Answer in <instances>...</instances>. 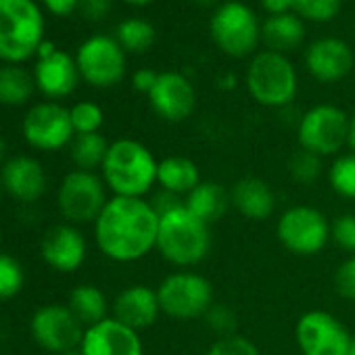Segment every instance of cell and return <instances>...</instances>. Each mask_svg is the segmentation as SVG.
I'll use <instances>...</instances> for the list:
<instances>
[{
    "mask_svg": "<svg viewBox=\"0 0 355 355\" xmlns=\"http://www.w3.org/2000/svg\"><path fill=\"white\" fill-rule=\"evenodd\" d=\"M157 184H161L165 193L187 197L201 184V171L197 163L189 157H180V155L165 157L159 161Z\"/></svg>",
    "mask_w": 355,
    "mask_h": 355,
    "instance_id": "obj_23",
    "label": "cell"
},
{
    "mask_svg": "<svg viewBox=\"0 0 355 355\" xmlns=\"http://www.w3.org/2000/svg\"><path fill=\"white\" fill-rule=\"evenodd\" d=\"M86 241L84 234L73 226H55L51 228L40 245L42 259L57 272H76L86 259Z\"/></svg>",
    "mask_w": 355,
    "mask_h": 355,
    "instance_id": "obj_20",
    "label": "cell"
},
{
    "mask_svg": "<svg viewBox=\"0 0 355 355\" xmlns=\"http://www.w3.org/2000/svg\"><path fill=\"white\" fill-rule=\"evenodd\" d=\"M261 7L270 15H280V13H288L295 7V0H261Z\"/></svg>",
    "mask_w": 355,
    "mask_h": 355,
    "instance_id": "obj_42",
    "label": "cell"
},
{
    "mask_svg": "<svg viewBox=\"0 0 355 355\" xmlns=\"http://www.w3.org/2000/svg\"><path fill=\"white\" fill-rule=\"evenodd\" d=\"M5 157H7V140L0 136V163L5 161Z\"/></svg>",
    "mask_w": 355,
    "mask_h": 355,
    "instance_id": "obj_44",
    "label": "cell"
},
{
    "mask_svg": "<svg viewBox=\"0 0 355 355\" xmlns=\"http://www.w3.org/2000/svg\"><path fill=\"white\" fill-rule=\"evenodd\" d=\"M32 336L34 340L51 353H67L80 349L84 338V324L73 315L67 305H44L32 318Z\"/></svg>",
    "mask_w": 355,
    "mask_h": 355,
    "instance_id": "obj_13",
    "label": "cell"
},
{
    "mask_svg": "<svg viewBox=\"0 0 355 355\" xmlns=\"http://www.w3.org/2000/svg\"><path fill=\"white\" fill-rule=\"evenodd\" d=\"M123 3H128V5H136V7H142V5L153 3V0H123Z\"/></svg>",
    "mask_w": 355,
    "mask_h": 355,
    "instance_id": "obj_45",
    "label": "cell"
},
{
    "mask_svg": "<svg viewBox=\"0 0 355 355\" xmlns=\"http://www.w3.org/2000/svg\"><path fill=\"white\" fill-rule=\"evenodd\" d=\"M347 355H355V336L351 338V345H349V351H347Z\"/></svg>",
    "mask_w": 355,
    "mask_h": 355,
    "instance_id": "obj_47",
    "label": "cell"
},
{
    "mask_svg": "<svg viewBox=\"0 0 355 355\" xmlns=\"http://www.w3.org/2000/svg\"><path fill=\"white\" fill-rule=\"evenodd\" d=\"M184 205L191 214H195L199 220L211 226L214 222L226 216L228 207L232 205V197L220 182L201 180V184L187 195Z\"/></svg>",
    "mask_w": 355,
    "mask_h": 355,
    "instance_id": "obj_24",
    "label": "cell"
},
{
    "mask_svg": "<svg viewBox=\"0 0 355 355\" xmlns=\"http://www.w3.org/2000/svg\"><path fill=\"white\" fill-rule=\"evenodd\" d=\"M46 9L53 13V15H61V17H67L71 15L76 9H80V0H44Z\"/></svg>",
    "mask_w": 355,
    "mask_h": 355,
    "instance_id": "obj_41",
    "label": "cell"
},
{
    "mask_svg": "<svg viewBox=\"0 0 355 355\" xmlns=\"http://www.w3.org/2000/svg\"><path fill=\"white\" fill-rule=\"evenodd\" d=\"M155 28L150 21L140 17H130L117 26L115 40L121 44L123 51L130 53H144L155 44Z\"/></svg>",
    "mask_w": 355,
    "mask_h": 355,
    "instance_id": "obj_29",
    "label": "cell"
},
{
    "mask_svg": "<svg viewBox=\"0 0 355 355\" xmlns=\"http://www.w3.org/2000/svg\"><path fill=\"white\" fill-rule=\"evenodd\" d=\"M148 103L159 117L178 123L193 115L197 105V92L184 73L163 71L159 73L157 84L148 92Z\"/></svg>",
    "mask_w": 355,
    "mask_h": 355,
    "instance_id": "obj_15",
    "label": "cell"
},
{
    "mask_svg": "<svg viewBox=\"0 0 355 355\" xmlns=\"http://www.w3.org/2000/svg\"><path fill=\"white\" fill-rule=\"evenodd\" d=\"M24 138L38 150H59L76 138L71 113L59 103L34 105L24 119Z\"/></svg>",
    "mask_w": 355,
    "mask_h": 355,
    "instance_id": "obj_14",
    "label": "cell"
},
{
    "mask_svg": "<svg viewBox=\"0 0 355 355\" xmlns=\"http://www.w3.org/2000/svg\"><path fill=\"white\" fill-rule=\"evenodd\" d=\"M334 288L343 299L355 301V255L347 257L336 274H334Z\"/></svg>",
    "mask_w": 355,
    "mask_h": 355,
    "instance_id": "obj_38",
    "label": "cell"
},
{
    "mask_svg": "<svg viewBox=\"0 0 355 355\" xmlns=\"http://www.w3.org/2000/svg\"><path fill=\"white\" fill-rule=\"evenodd\" d=\"M157 251L178 268H193L211 251V226L187 209V205L159 216Z\"/></svg>",
    "mask_w": 355,
    "mask_h": 355,
    "instance_id": "obj_3",
    "label": "cell"
},
{
    "mask_svg": "<svg viewBox=\"0 0 355 355\" xmlns=\"http://www.w3.org/2000/svg\"><path fill=\"white\" fill-rule=\"evenodd\" d=\"M305 65L318 82H340L353 69V51L340 38H318L315 42L309 44L305 53Z\"/></svg>",
    "mask_w": 355,
    "mask_h": 355,
    "instance_id": "obj_17",
    "label": "cell"
},
{
    "mask_svg": "<svg viewBox=\"0 0 355 355\" xmlns=\"http://www.w3.org/2000/svg\"><path fill=\"white\" fill-rule=\"evenodd\" d=\"M80 349L84 355H144L138 332L115 318L86 328Z\"/></svg>",
    "mask_w": 355,
    "mask_h": 355,
    "instance_id": "obj_16",
    "label": "cell"
},
{
    "mask_svg": "<svg viewBox=\"0 0 355 355\" xmlns=\"http://www.w3.org/2000/svg\"><path fill=\"white\" fill-rule=\"evenodd\" d=\"M101 169L105 184L115 193V197L142 199L157 182L159 161L142 142L119 138L109 144Z\"/></svg>",
    "mask_w": 355,
    "mask_h": 355,
    "instance_id": "obj_2",
    "label": "cell"
},
{
    "mask_svg": "<svg viewBox=\"0 0 355 355\" xmlns=\"http://www.w3.org/2000/svg\"><path fill=\"white\" fill-rule=\"evenodd\" d=\"M195 3L199 5V7H214L218 0H195Z\"/></svg>",
    "mask_w": 355,
    "mask_h": 355,
    "instance_id": "obj_46",
    "label": "cell"
},
{
    "mask_svg": "<svg viewBox=\"0 0 355 355\" xmlns=\"http://www.w3.org/2000/svg\"><path fill=\"white\" fill-rule=\"evenodd\" d=\"M353 334L330 311L313 309L299 318L295 340L303 355H347Z\"/></svg>",
    "mask_w": 355,
    "mask_h": 355,
    "instance_id": "obj_12",
    "label": "cell"
},
{
    "mask_svg": "<svg viewBox=\"0 0 355 355\" xmlns=\"http://www.w3.org/2000/svg\"><path fill=\"white\" fill-rule=\"evenodd\" d=\"M71 113V123H73V130L76 134H92V132H98V128L103 125V109L96 105V103H90V101H82L78 105H73L69 109Z\"/></svg>",
    "mask_w": 355,
    "mask_h": 355,
    "instance_id": "obj_33",
    "label": "cell"
},
{
    "mask_svg": "<svg viewBox=\"0 0 355 355\" xmlns=\"http://www.w3.org/2000/svg\"><path fill=\"white\" fill-rule=\"evenodd\" d=\"M0 187H3V182H0Z\"/></svg>",
    "mask_w": 355,
    "mask_h": 355,
    "instance_id": "obj_49",
    "label": "cell"
},
{
    "mask_svg": "<svg viewBox=\"0 0 355 355\" xmlns=\"http://www.w3.org/2000/svg\"><path fill=\"white\" fill-rule=\"evenodd\" d=\"M80 76L94 88H111L125 76V51L105 34L90 36L82 42L76 55Z\"/></svg>",
    "mask_w": 355,
    "mask_h": 355,
    "instance_id": "obj_11",
    "label": "cell"
},
{
    "mask_svg": "<svg viewBox=\"0 0 355 355\" xmlns=\"http://www.w3.org/2000/svg\"><path fill=\"white\" fill-rule=\"evenodd\" d=\"M205 355H259V349L243 334H228L220 336Z\"/></svg>",
    "mask_w": 355,
    "mask_h": 355,
    "instance_id": "obj_35",
    "label": "cell"
},
{
    "mask_svg": "<svg viewBox=\"0 0 355 355\" xmlns=\"http://www.w3.org/2000/svg\"><path fill=\"white\" fill-rule=\"evenodd\" d=\"M26 284L24 266L9 253L0 251V299H11L21 293Z\"/></svg>",
    "mask_w": 355,
    "mask_h": 355,
    "instance_id": "obj_31",
    "label": "cell"
},
{
    "mask_svg": "<svg viewBox=\"0 0 355 355\" xmlns=\"http://www.w3.org/2000/svg\"><path fill=\"white\" fill-rule=\"evenodd\" d=\"M305 38V26L297 13H280L270 15L261 26V40L268 51L274 53H288L295 51Z\"/></svg>",
    "mask_w": 355,
    "mask_h": 355,
    "instance_id": "obj_25",
    "label": "cell"
},
{
    "mask_svg": "<svg viewBox=\"0 0 355 355\" xmlns=\"http://www.w3.org/2000/svg\"><path fill=\"white\" fill-rule=\"evenodd\" d=\"M209 32L222 53L239 59L249 57L261 40V26L255 13L239 0H230L216 9Z\"/></svg>",
    "mask_w": 355,
    "mask_h": 355,
    "instance_id": "obj_7",
    "label": "cell"
},
{
    "mask_svg": "<svg viewBox=\"0 0 355 355\" xmlns=\"http://www.w3.org/2000/svg\"><path fill=\"white\" fill-rule=\"evenodd\" d=\"M105 187V180H101L94 171H69L63 178L57 197L61 214L73 224L96 222V218L107 205Z\"/></svg>",
    "mask_w": 355,
    "mask_h": 355,
    "instance_id": "obj_10",
    "label": "cell"
},
{
    "mask_svg": "<svg viewBox=\"0 0 355 355\" xmlns=\"http://www.w3.org/2000/svg\"><path fill=\"white\" fill-rule=\"evenodd\" d=\"M67 307L73 311V315L86 326H94L103 320H107V297L105 293L94 284H80L71 291Z\"/></svg>",
    "mask_w": 355,
    "mask_h": 355,
    "instance_id": "obj_26",
    "label": "cell"
},
{
    "mask_svg": "<svg viewBox=\"0 0 355 355\" xmlns=\"http://www.w3.org/2000/svg\"><path fill=\"white\" fill-rule=\"evenodd\" d=\"M107 150L109 142L101 132L76 134V138L71 140V161L78 165V169L84 171H94L96 167H103Z\"/></svg>",
    "mask_w": 355,
    "mask_h": 355,
    "instance_id": "obj_28",
    "label": "cell"
},
{
    "mask_svg": "<svg viewBox=\"0 0 355 355\" xmlns=\"http://www.w3.org/2000/svg\"><path fill=\"white\" fill-rule=\"evenodd\" d=\"M157 78H159V73L153 71V69H138V71L134 73V78H132V84H134V88H136L138 92H142V94L148 96V92H150L153 86L157 84Z\"/></svg>",
    "mask_w": 355,
    "mask_h": 355,
    "instance_id": "obj_40",
    "label": "cell"
},
{
    "mask_svg": "<svg viewBox=\"0 0 355 355\" xmlns=\"http://www.w3.org/2000/svg\"><path fill=\"white\" fill-rule=\"evenodd\" d=\"M80 69L76 57L65 51H55L53 55L38 57L34 67L36 88L49 98H65L69 96L80 80Z\"/></svg>",
    "mask_w": 355,
    "mask_h": 355,
    "instance_id": "obj_19",
    "label": "cell"
},
{
    "mask_svg": "<svg viewBox=\"0 0 355 355\" xmlns=\"http://www.w3.org/2000/svg\"><path fill=\"white\" fill-rule=\"evenodd\" d=\"M247 90L263 107H286L297 96V71L282 53H257L247 67Z\"/></svg>",
    "mask_w": 355,
    "mask_h": 355,
    "instance_id": "obj_5",
    "label": "cell"
},
{
    "mask_svg": "<svg viewBox=\"0 0 355 355\" xmlns=\"http://www.w3.org/2000/svg\"><path fill=\"white\" fill-rule=\"evenodd\" d=\"M295 13L309 21H330L340 11V0H295Z\"/></svg>",
    "mask_w": 355,
    "mask_h": 355,
    "instance_id": "obj_34",
    "label": "cell"
},
{
    "mask_svg": "<svg viewBox=\"0 0 355 355\" xmlns=\"http://www.w3.org/2000/svg\"><path fill=\"white\" fill-rule=\"evenodd\" d=\"M207 324L211 330H216L220 336H228V334H236V315L230 307L226 305H211V309L205 313Z\"/></svg>",
    "mask_w": 355,
    "mask_h": 355,
    "instance_id": "obj_37",
    "label": "cell"
},
{
    "mask_svg": "<svg viewBox=\"0 0 355 355\" xmlns=\"http://www.w3.org/2000/svg\"><path fill=\"white\" fill-rule=\"evenodd\" d=\"M328 182L332 191L345 199H355V153L340 155L328 169Z\"/></svg>",
    "mask_w": 355,
    "mask_h": 355,
    "instance_id": "obj_30",
    "label": "cell"
},
{
    "mask_svg": "<svg viewBox=\"0 0 355 355\" xmlns=\"http://www.w3.org/2000/svg\"><path fill=\"white\" fill-rule=\"evenodd\" d=\"M159 214L144 199L113 197L94 222L96 245L105 257L132 263L157 249Z\"/></svg>",
    "mask_w": 355,
    "mask_h": 355,
    "instance_id": "obj_1",
    "label": "cell"
},
{
    "mask_svg": "<svg viewBox=\"0 0 355 355\" xmlns=\"http://www.w3.org/2000/svg\"><path fill=\"white\" fill-rule=\"evenodd\" d=\"M161 313L173 320H199L214 305V284L197 272H173L157 286Z\"/></svg>",
    "mask_w": 355,
    "mask_h": 355,
    "instance_id": "obj_6",
    "label": "cell"
},
{
    "mask_svg": "<svg viewBox=\"0 0 355 355\" xmlns=\"http://www.w3.org/2000/svg\"><path fill=\"white\" fill-rule=\"evenodd\" d=\"M347 146L351 148V153H355V115L349 119V134H347Z\"/></svg>",
    "mask_w": 355,
    "mask_h": 355,
    "instance_id": "obj_43",
    "label": "cell"
},
{
    "mask_svg": "<svg viewBox=\"0 0 355 355\" xmlns=\"http://www.w3.org/2000/svg\"><path fill=\"white\" fill-rule=\"evenodd\" d=\"M44 42V15L34 0H0V59L19 65Z\"/></svg>",
    "mask_w": 355,
    "mask_h": 355,
    "instance_id": "obj_4",
    "label": "cell"
},
{
    "mask_svg": "<svg viewBox=\"0 0 355 355\" xmlns=\"http://www.w3.org/2000/svg\"><path fill=\"white\" fill-rule=\"evenodd\" d=\"M113 0H80V13L90 21H101L109 15Z\"/></svg>",
    "mask_w": 355,
    "mask_h": 355,
    "instance_id": "obj_39",
    "label": "cell"
},
{
    "mask_svg": "<svg viewBox=\"0 0 355 355\" xmlns=\"http://www.w3.org/2000/svg\"><path fill=\"white\" fill-rule=\"evenodd\" d=\"M34 90H36L34 73H30L21 65L0 67V105L19 107L32 98Z\"/></svg>",
    "mask_w": 355,
    "mask_h": 355,
    "instance_id": "obj_27",
    "label": "cell"
},
{
    "mask_svg": "<svg viewBox=\"0 0 355 355\" xmlns=\"http://www.w3.org/2000/svg\"><path fill=\"white\" fill-rule=\"evenodd\" d=\"M61 355H84V353H82V349H71V351H67V353H61Z\"/></svg>",
    "mask_w": 355,
    "mask_h": 355,
    "instance_id": "obj_48",
    "label": "cell"
},
{
    "mask_svg": "<svg viewBox=\"0 0 355 355\" xmlns=\"http://www.w3.org/2000/svg\"><path fill=\"white\" fill-rule=\"evenodd\" d=\"M330 239L343 251L355 255V214H343L330 224Z\"/></svg>",
    "mask_w": 355,
    "mask_h": 355,
    "instance_id": "obj_36",
    "label": "cell"
},
{
    "mask_svg": "<svg viewBox=\"0 0 355 355\" xmlns=\"http://www.w3.org/2000/svg\"><path fill=\"white\" fill-rule=\"evenodd\" d=\"M349 115L336 105H315L299 121L297 140L299 146L318 155L328 157L338 153L347 144Z\"/></svg>",
    "mask_w": 355,
    "mask_h": 355,
    "instance_id": "obj_9",
    "label": "cell"
},
{
    "mask_svg": "<svg viewBox=\"0 0 355 355\" xmlns=\"http://www.w3.org/2000/svg\"><path fill=\"white\" fill-rule=\"evenodd\" d=\"M161 313L157 288L146 284H132L123 288L113 301V318L130 328L144 330L157 322Z\"/></svg>",
    "mask_w": 355,
    "mask_h": 355,
    "instance_id": "obj_21",
    "label": "cell"
},
{
    "mask_svg": "<svg viewBox=\"0 0 355 355\" xmlns=\"http://www.w3.org/2000/svg\"><path fill=\"white\" fill-rule=\"evenodd\" d=\"M232 205L239 209V214L247 220L261 222L268 220L274 214L276 207V195L270 189V184L261 178L249 175L239 180L230 193Z\"/></svg>",
    "mask_w": 355,
    "mask_h": 355,
    "instance_id": "obj_22",
    "label": "cell"
},
{
    "mask_svg": "<svg viewBox=\"0 0 355 355\" xmlns=\"http://www.w3.org/2000/svg\"><path fill=\"white\" fill-rule=\"evenodd\" d=\"M3 189L21 203L38 201L46 191V173L38 159L28 155H17L5 161L0 173Z\"/></svg>",
    "mask_w": 355,
    "mask_h": 355,
    "instance_id": "obj_18",
    "label": "cell"
},
{
    "mask_svg": "<svg viewBox=\"0 0 355 355\" xmlns=\"http://www.w3.org/2000/svg\"><path fill=\"white\" fill-rule=\"evenodd\" d=\"M288 171H291V178L295 182L313 184L320 178V171H322V157H318L305 148H299L288 159Z\"/></svg>",
    "mask_w": 355,
    "mask_h": 355,
    "instance_id": "obj_32",
    "label": "cell"
},
{
    "mask_svg": "<svg viewBox=\"0 0 355 355\" xmlns=\"http://www.w3.org/2000/svg\"><path fill=\"white\" fill-rule=\"evenodd\" d=\"M276 236L286 251L309 257L320 253L328 245L330 222L315 207L295 205L278 218Z\"/></svg>",
    "mask_w": 355,
    "mask_h": 355,
    "instance_id": "obj_8",
    "label": "cell"
}]
</instances>
